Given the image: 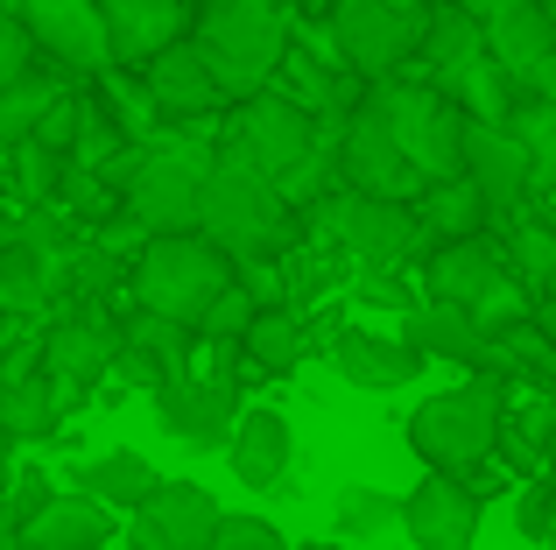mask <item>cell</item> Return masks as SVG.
<instances>
[{
	"instance_id": "cell-1",
	"label": "cell",
	"mask_w": 556,
	"mask_h": 550,
	"mask_svg": "<svg viewBox=\"0 0 556 550\" xmlns=\"http://www.w3.org/2000/svg\"><path fill=\"white\" fill-rule=\"evenodd\" d=\"M289 198L275 191V177H261L240 149H226L212 163V184H204V212H198V234L226 254L232 268L240 262H268V254L289 248Z\"/></svg>"
},
{
	"instance_id": "cell-2",
	"label": "cell",
	"mask_w": 556,
	"mask_h": 550,
	"mask_svg": "<svg viewBox=\"0 0 556 550\" xmlns=\"http://www.w3.org/2000/svg\"><path fill=\"white\" fill-rule=\"evenodd\" d=\"M226 289H232V262L204 234H177V240H149V248H141L135 303L149 317H169V325L198 332Z\"/></svg>"
},
{
	"instance_id": "cell-3",
	"label": "cell",
	"mask_w": 556,
	"mask_h": 550,
	"mask_svg": "<svg viewBox=\"0 0 556 550\" xmlns=\"http://www.w3.org/2000/svg\"><path fill=\"white\" fill-rule=\"evenodd\" d=\"M198 50L226 99H261L282 64V8L275 0H212L198 14Z\"/></svg>"
},
{
	"instance_id": "cell-4",
	"label": "cell",
	"mask_w": 556,
	"mask_h": 550,
	"mask_svg": "<svg viewBox=\"0 0 556 550\" xmlns=\"http://www.w3.org/2000/svg\"><path fill=\"white\" fill-rule=\"evenodd\" d=\"M493 438H501V388L493 382H458V388L430 396L408 416L416 459L437 466V473H451V480H458L465 466H479V459L493 452Z\"/></svg>"
},
{
	"instance_id": "cell-5",
	"label": "cell",
	"mask_w": 556,
	"mask_h": 550,
	"mask_svg": "<svg viewBox=\"0 0 556 550\" xmlns=\"http://www.w3.org/2000/svg\"><path fill=\"white\" fill-rule=\"evenodd\" d=\"M212 163H218V155H204L198 141H169V149H149V155H141V163L127 170V212H135L141 234H155V240L198 234Z\"/></svg>"
},
{
	"instance_id": "cell-6",
	"label": "cell",
	"mask_w": 556,
	"mask_h": 550,
	"mask_svg": "<svg viewBox=\"0 0 556 550\" xmlns=\"http://www.w3.org/2000/svg\"><path fill=\"white\" fill-rule=\"evenodd\" d=\"M374 107H380V121L394 127L402 155L416 163V177H430V184L465 177V127L472 121H465L437 85H380Z\"/></svg>"
},
{
	"instance_id": "cell-7",
	"label": "cell",
	"mask_w": 556,
	"mask_h": 550,
	"mask_svg": "<svg viewBox=\"0 0 556 550\" xmlns=\"http://www.w3.org/2000/svg\"><path fill=\"white\" fill-rule=\"evenodd\" d=\"M422 22L430 14L394 8V0H339L331 8V42H339V57L359 78H388L402 57L422 50Z\"/></svg>"
},
{
	"instance_id": "cell-8",
	"label": "cell",
	"mask_w": 556,
	"mask_h": 550,
	"mask_svg": "<svg viewBox=\"0 0 556 550\" xmlns=\"http://www.w3.org/2000/svg\"><path fill=\"white\" fill-rule=\"evenodd\" d=\"M331 234L345 240V254L367 275L402 268L408 254H416V240H430L422 220H416V205H388V198H359V191H345L339 205H331Z\"/></svg>"
},
{
	"instance_id": "cell-9",
	"label": "cell",
	"mask_w": 556,
	"mask_h": 550,
	"mask_svg": "<svg viewBox=\"0 0 556 550\" xmlns=\"http://www.w3.org/2000/svg\"><path fill=\"white\" fill-rule=\"evenodd\" d=\"M226 529V509L198 480H163L149 509L127 515V550H212Z\"/></svg>"
},
{
	"instance_id": "cell-10",
	"label": "cell",
	"mask_w": 556,
	"mask_h": 550,
	"mask_svg": "<svg viewBox=\"0 0 556 550\" xmlns=\"http://www.w3.org/2000/svg\"><path fill=\"white\" fill-rule=\"evenodd\" d=\"M22 28L64 71H113L106 8H92V0H22Z\"/></svg>"
},
{
	"instance_id": "cell-11",
	"label": "cell",
	"mask_w": 556,
	"mask_h": 550,
	"mask_svg": "<svg viewBox=\"0 0 556 550\" xmlns=\"http://www.w3.org/2000/svg\"><path fill=\"white\" fill-rule=\"evenodd\" d=\"M339 184H353L359 198H388V205H408V191H416V163L402 155V141H394V127L380 121V107H359L353 127H345Z\"/></svg>"
},
{
	"instance_id": "cell-12",
	"label": "cell",
	"mask_w": 556,
	"mask_h": 550,
	"mask_svg": "<svg viewBox=\"0 0 556 550\" xmlns=\"http://www.w3.org/2000/svg\"><path fill=\"white\" fill-rule=\"evenodd\" d=\"M240 388L218 382V374H184V382L155 388V416H163V430L190 452H212V445H232V430H240Z\"/></svg>"
},
{
	"instance_id": "cell-13",
	"label": "cell",
	"mask_w": 556,
	"mask_h": 550,
	"mask_svg": "<svg viewBox=\"0 0 556 550\" xmlns=\"http://www.w3.org/2000/svg\"><path fill=\"white\" fill-rule=\"evenodd\" d=\"M232 149H240L261 177L282 184L289 170L317 149V127H311V113H303L296 99H247L240 107V141H232Z\"/></svg>"
},
{
	"instance_id": "cell-14",
	"label": "cell",
	"mask_w": 556,
	"mask_h": 550,
	"mask_svg": "<svg viewBox=\"0 0 556 550\" xmlns=\"http://www.w3.org/2000/svg\"><path fill=\"white\" fill-rule=\"evenodd\" d=\"M402 529H408V550H472V537H479V495L465 480H451V473H430L422 487H408Z\"/></svg>"
},
{
	"instance_id": "cell-15",
	"label": "cell",
	"mask_w": 556,
	"mask_h": 550,
	"mask_svg": "<svg viewBox=\"0 0 556 550\" xmlns=\"http://www.w3.org/2000/svg\"><path fill=\"white\" fill-rule=\"evenodd\" d=\"M465 177L479 184V198H486L493 212H515L521 198H535L529 149L515 141V127H486V121L465 127Z\"/></svg>"
},
{
	"instance_id": "cell-16",
	"label": "cell",
	"mask_w": 556,
	"mask_h": 550,
	"mask_svg": "<svg viewBox=\"0 0 556 550\" xmlns=\"http://www.w3.org/2000/svg\"><path fill=\"white\" fill-rule=\"evenodd\" d=\"M190 28V0H106L113 64H155Z\"/></svg>"
},
{
	"instance_id": "cell-17",
	"label": "cell",
	"mask_w": 556,
	"mask_h": 550,
	"mask_svg": "<svg viewBox=\"0 0 556 550\" xmlns=\"http://www.w3.org/2000/svg\"><path fill=\"white\" fill-rule=\"evenodd\" d=\"M113 367L127 374L135 388H169V382H184L190 374V332L184 325H169V317H149V311H135L121 325V360Z\"/></svg>"
},
{
	"instance_id": "cell-18",
	"label": "cell",
	"mask_w": 556,
	"mask_h": 550,
	"mask_svg": "<svg viewBox=\"0 0 556 550\" xmlns=\"http://www.w3.org/2000/svg\"><path fill=\"white\" fill-rule=\"evenodd\" d=\"M226 459H232V480L240 487L268 495V487H282L289 466H296V430H289L282 410H247L240 430H232V445H226Z\"/></svg>"
},
{
	"instance_id": "cell-19",
	"label": "cell",
	"mask_w": 556,
	"mask_h": 550,
	"mask_svg": "<svg viewBox=\"0 0 556 550\" xmlns=\"http://www.w3.org/2000/svg\"><path fill=\"white\" fill-rule=\"evenodd\" d=\"M556 50V22H549V8L543 0H501V8L486 14V57L507 71V78H529L535 64Z\"/></svg>"
},
{
	"instance_id": "cell-20",
	"label": "cell",
	"mask_w": 556,
	"mask_h": 550,
	"mask_svg": "<svg viewBox=\"0 0 556 550\" xmlns=\"http://www.w3.org/2000/svg\"><path fill=\"white\" fill-rule=\"evenodd\" d=\"M113 360H121V332H113L106 317H64V325L50 332V388L56 396L92 388Z\"/></svg>"
},
{
	"instance_id": "cell-21",
	"label": "cell",
	"mask_w": 556,
	"mask_h": 550,
	"mask_svg": "<svg viewBox=\"0 0 556 550\" xmlns=\"http://www.w3.org/2000/svg\"><path fill=\"white\" fill-rule=\"evenodd\" d=\"M155 487H163V473H155L141 452H99V459H85V466L71 473V495H92L99 509H113V515L149 509Z\"/></svg>"
},
{
	"instance_id": "cell-22",
	"label": "cell",
	"mask_w": 556,
	"mask_h": 550,
	"mask_svg": "<svg viewBox=\"0 0 556 550\" xmlns=\"http://www.w3.org/2000/svg\"><path fill=\"white\" fill-rule=\"evenodd\" d=\"M331 360H339V374L353 388H367V396H388V388H402V382L422 374V353H408L402 339H380V332H339Z\"/></svg>"
},
{
	"instance_id": "cell-23",
	"label": "cell",
	"mask_w": 556,
	"mask_h": 550,
	"mask_svg": "<svg viewBox=\"0 0 556 550\" xmlns=\"http://www.w3.org/2000/svg\"><path fill=\"white\" fill-rule=\"evenodd\" d=\"M141 85H149V99H155L163 113H212L218 99H226L198 42H177V50H163L149 71H141Z\"/></svg>"
},
{
	"instance_id": "cell-24",
	"label": "cell",
	"mask_w": 556,
	"mask_h": 550,
	"mask_svg": "<svg viewBox=\"0 0 556 550\" xmlns=\"http://www.w3.org/2000/svg\"><path fill=\"white\" fill-rule=\"evenodd\" d=\"M493 289H501V262H493L486 240H458V248H437L430 254V303L479 311Z\"/></svg>"
},
{
	"instance_id": "cell-25",
	"label": "cell",
	"mask_w": 556,
	"mask_h": 550,
	"mask_svg": "<svg viewBox=\"0 0 556 550\" xmlns=\"http://www.w3.org/2000/svg\"><path fill=\"white\" fill-rule=\"evenodd\" d=\"M113 509H99L92 495H56L50 509L28 523V537H22V550H99L113 537Z\"/></svg>"
},
{
	"instance_id": "cell-26",
	"label": "cell",
	"mask_w": 556,
	"mask_h": 550,
	"mask_svg": "<svg viewBox=\"0 0 556 550\" xmlns=\"http://www.w3.org/2000/svg\"><path fill=\"white\" fill-rule=\"evenodd\" d=\"M402 346L422 360H486V339H479L472 311H451V303H422V311L402 317Z\"/></svg>"
},
{
	"instance_id": "cell-27",
	"label": "cell",
	"mask_w": 556,
	"mask_h": 550,
	"mask_svg": "<svg viewBox=\"0 0 556 550\" xmlns=\"http://www.w3.org/2000/svg\"><path fill=\"white\" fill-rule=\"evenodd\" d=\"M486 198H479L472 177H451V184H430V191L416 198V220L430 240H444V248H458V240H479V226H486Z\"/></svg>"
},
{
	"instance_id": "cell-28",
	"label": "cell",
	"mask_w": 556,
	"mask_h": 550,
	"mask_svg": "<svg viewBox=\"0 0 556 550\" xmlns=\"http://www.w3.org/2000/svg\"><path fill=\"white\" fill-rule=\"evenodd\" d=\"M56 289V262H50V240L36 234H8L0 248V303L8 311H42Z\"/></svg>"
},
{
	"instance_id": "cell-29",
	"label": "cell",
	"mask_w": 556,
	"mask_h": 550,
	"mask_svg": "<svg viewBox=\"0 0 556 550\" xmlns=\"http://www.w3.org/2000/svg\"><path fill=\"white\" fill-rule=\"evenodd\" d=\"M64 396L50 388V374H8L0 382V438L22 445V438H50Z\"/></svg>"
},
{
	"instance_id": "cell-30",
	"label": "cell",
	"mask_w": 556,
	"mask_h": 550,
	"mask_svg": "<svg viewBox=\"0 0 556 550\" xmlns=\"http://www.w3.org/2000/svg\"><path fill=\"white\" fill-rule=\"evenodd\" d=\"M507 127H515V141L529 149L535 198H556V107H543V99H521Z\"/></svg>"
},
{
	"instance_id": "cell-31",
	"label": "cell",
	"mask_w": 556,
	"mask_h": 550,
	"mask_svg": "<svg viewBox=\"0 0 556 550\" xmlns=\"http://www.w3.org/2000/svg\"><path fill=\"white\" fill-rule=\"evenodd\" d=\"M64 99V85L42 78V71H28V78H14L8 92H0V141H28L42 121H50V107Z\"/></svg>"
},
{
	"instance_id": "cell-32",
	"label": "cell",
	"mask_w": 556,
	"mask_h": 550,
	"mask_svg": "<svg viewBox=\"0 0 556 550\" xmlns=\"http://www.w3.org/2000/svg\"><path fill=\"white\" fill-rule=\"evenodd\" d=\"M240 346L254 353V367H268V374H289V367L303 360V325L282 311V303H275V311H261L254 325H247V339H240Z\"/></svg>"
},
{
	"instance_id": "cell-33",
	"label": "cell",
	"mask_w": 556,
	"mask_h": 550,
	"mask_svg": "<svg viewBox=\"0 0 556 550\" xmlns=\"http://www.w3.org/2000/svg\"><path fill=\"white\" fill-rule=\"evenodd\" d=\"M394 523H402V501L380 495V487H345L339 495V537L345 543H374V537H388Z\"/></svg>"
},
{
	"instance_id": "cell-34",
	"label": "cell",
	"mask_w": 556,
	"mask_h": 550,
	"mask_svg": "<svg viewBox=\"0 0 556 550\" xmlns=\"http://www.w3.org/2000/svg\"><path fill=\"white\" fill-rule=\"evenodd\" d=\"M507 254H515V283H556V226L549 220H521Z\"/></svg>"
},
{
	"instance_id": "cell-35",
	"label": "cell",
	"mask_w": 556,
	"mask_h": 550,
	"mask_svg": "<svg viewBox=\"0 0 556 550\" xmlns=\"http://www.w3.org/2000/svg\"><path fill=\"white\" fill-rule=\"evenodd\" d=\"M99 163L121 170V127H113L99 107H78V127H71V170H99Z\"/></svg>"
},
{
	"instance_id": "cell-36",
	"label": "cell",
	"mask_w": 556,
	"mask_h": 550,
	"mask_svg": "<svg viewBox=\"0 0 556 550\" xmlns=\"http://www.w3.org/2000/svg\"><path fill=\"white\" fill-rule=\"evenodd\" d=\"M254 317H261V303H254V297H247V289H240V283H232V289H226V297H218V303H212V317H204V325H198V332H204V339H247V325H254Z\"/></svg>"
},
{
	"instance_id": "cell-37",
	"label": "cell",
	"mask_w": 556,
	"mask_h": 550,
	"mask_svg": "<svg viewBox=\"0 0 556 550\" xmlns=\"http://www.w3.org/2000/svg\"><path fill=\"white\" fill-rule=\"evenodd\" d=\"M50 501H56L50 473H22V480H14V495H8V529H14V537H28V523H36Z\"/></svg>"
},
{
	"instance_id": "cell-38",
	"label": "cell",
	"mask_w": 556,
	"mask_h": 550,
	"mask_svg": "<svg viewBox=\"0 0 556 550\" xmlns=\"http://www.w3.org/2000/svg\"><path fill=\"white\" fill-rule=\"evenodd\" d=\"M106 99H113V113H121V135H149V121L163 113L149 99V85L135 92V85H121V71H106Z\"/></svg>"
},
{
	"instance_id": "cell-39",
	"label": "cell",
	"mask_w": 556,
	"mask_h": 550,
	"mask_svg": "<svg viewBox=\"0 0 556 550\" xmlns=\"http://www.w3.org/2000/svg\"><path fill=\"white\" fill-rule=\"evenodd\" d=\"M212 550H289V543H282V529L261 523V515H226V529H218Z\"/></svg>"
},
{
	"instance_id": "cell-40",
	"label": "cell",
	"mask_w": 556,
	"mask_h": 550,
	"mask_svg": "<svg viewBox=\"0 0 556 550\" xmlns=\"http://www.w3.org/2000/svg\"><path fill=\"white\" fill-rule=\"evenodd\" d=\"M28 50H36V42H28L22 14H8V8H0V92H8L14 78H28Z\"/></svg>"
},
{
	"instance_id": "cell-41",
	"label": "cell",
	"mask_w": 556,
	"mask_h": 550,
	"mask_svg": "<svg viewBox=\"0 0 556 550\" xmlns=\"http://www.w3.org/2000/svg\"><path fill=\"white\" fill-rule=\"evenodd\" d=\"M515 515H521V537H529V543H549V529H556V487H529Z\"/></svg>"
},
{
	"instance_id": "cell-42",
	"label": "cell",
	"mask_w": 556,
	"mask_h": 550,
	"mask_svg": "<svg viewBox=\"0 0 556 550\" xmlns=\"http://www.w3.org/2000/svg\"><path fill=\"white\" fill-rule=\"evenodd\" d=\"M14 155H22V198H42V191H50L56 155L42 149V141H14Z\"/></svg>"
},
{
	"instance_id": "cell-43",
	"label": "cell",
	"mask_w": 556,
	"mask_h": 550,
	"mask_svg": "<svg viewBox=\"0 0 556 550\" xmlns=\"http://www.w3.org/2000/svg\"><path fill=\"white\" fill-rule=\"evenodd\" d=\"M521 85H529V99H543V107H556V50H549L543 64H535L529 78H521Z\"/></svg>"
},
{
	"instance_id": "cell-44",
	"label": "cell",
	"mask_w": 556,
	"mask_h": 550,
	"mask_svg": "<svg viewBox=\"0 0 556 550\" xmlns=\"http://www.w3.org/2000/svg\"><path fill=\"white\" fill-rule=\"evenodd\" d=\"M535 332L556 346V289H549V297H535Z\"/></svg>"
},
{
	"instance_id": "cell-45",
	"label": "cell",
	"mask_w": 556,
	"mask_h": 550,
	"mask_svg": "<svg viewBox=\"0 0 556 550\" xmlns=\"http://www.w3.org/2000/svg\"><path fill=\"white\" fill-rule=\"evenodd\" d=\"M0 495H8V438H0Z\"/></svg>"
},
{
	"instance_id": "cell-46",
	"label": "cell",
	"mask_w": 556,
	"mask_h": 550,
	"mask_svg": "<svg viewBox=\"0 0 556 550\" xmlns=\"http://www.w3.org/2000/svg\"><path fill=\"white\" fill-rule=\"evenodd\" d=\"M549 487H556V445H549Z\"/></svg>"
},
{
	"instance_id": "cell-47",
	"label": "cell",
	"mask_w": 556,
	"mask_h": 550,
	"mask_svg": "<svg viewBox=\"0 0 556 550\" xmlns=\"http://www.w3.org/2000/svg\"><path fill=\"white\" fill-rule=\"evenodd\" d=\"M543 8H549V22H556V0H543Z\"/></svg>"
},
{
	"instance_id": "cell-48",
	"label": "cell",
	"mask_w": 556,
	"mask_h": 550,
	"mask_svg": "<svg viewBox=\"0 0 556 550\" xmlns=\"http://www.w3.org/2000/svg\"><path fill=\"white\" fill-rule=\"evenodd\" d=\"M549 550H556V529H549Z\"/></svg>"
},
{
	"instance_id": "cell-49",
	"label": "cell",
	"mask_w": 556,
	"mask_h": 550,
	"mask_svg": "<svg viewBox=\"0 0 556 550\" xmlns=\"http://www.w3.org/2000/svg\"><path fill=\"white\" fill-rule=\"evenodd\" d=\"M92 8H106V0H92Z\"/></svg>"
}]
</instances>
